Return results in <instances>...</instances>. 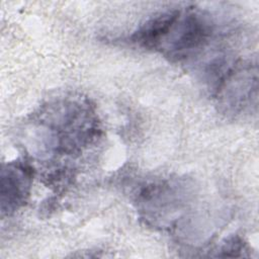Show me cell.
I'll list each match as a JSON object with an SVG mask.
<instances>
[{
	"instance_id": "obj_2",
	"label": "cell",
	"mask_w": 259,
	"mask_h": 259,
	"mask_svg": "<svg viewBox=\"0 0 259 259\" xmlns=\"http://www.w3.org/2000/svg\"><path fill=\"white\" fill-rule=\"evenodd\" d=\"M31 178V168L25 163L16 161L3 166L1 173L2 214H11L25 203Z\"/></svg>"
},
{
	"instance_id": "obj_1",
	"label": "cell",
	"mask_w": 259,
	"mask_h": 259,
	"mask_svg": "<svg viewBox=\"0 0 259 259\" xmlns=\"http://www.w3.org/2000/svg\"><path fill=\"white\" fill-rule=\"evenodd\" d=\"M213 32L211 18L196 7L171 9L148 19L132 35V41L155 50L174 61L200 52Z\"/></svg>"
}]
</instances>
